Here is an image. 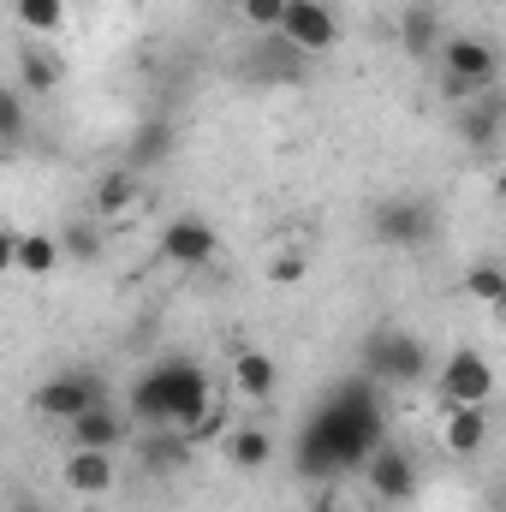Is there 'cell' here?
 <instances>
[{
	"mask_svg": "<svg viewBox=\"0 0 506 512\" xmlns=\"http://www.w3.org/2000/svg\"><path fill=\"white\" fill-rule=\"evenodd\" d=\"M381 393L387 387L370 382L364 370L322 393V405L310 411V423L292 441V465H298L304 483H334V477L364 471L376 459V447L387 441V429H381Z\"/></svg>",
	"mask_w": 506,
	"mask_h": 512,
	"instance_id": "1",
	"label": "cell"
},
{
	"mask_svg": "<svg viewBox=\"0 0 506 512\" xmlns=\"http://www.w3.org/2000/svg\"><path fill=\"white\" fill-rule=\"evenodd\" d=\"M209 405H215V382L191 358H155L131 382V417L149 429H191Z\"/></svg>",
	"mask_w": 506,
	"mask_h": 512,
	"instance_id": "2",
	"label": "cell"
},
{
	"mask_svg": "<svg viewBox=\"0 0 506 512\" xmlns=\"http://www.w3.org/2000/svg\"><path fill=\"white\" fill-rule=\"evenodd\" d=\"M364 376L381 387H423L435 370H429V346L405 328H376L364 340Z\"/></svg>",
	"mask_w": 506,
	"mask_h": 512,
	"instance_id": "3",
	"label": "cell"
},
{
	"mask_svg": "<svg viewBox=\"0 0 506 512\" xmlns=\"http://www.w3.org/2000/svg\"><path fill=\"white\" fill-rule=\"evenodd\" d=\"M435 66H441V84H447L453 96L483 102V96L495 90V78H501V48L483 42V36H453Z\"/></svg>",
	"mask_w": 506,
	"mask_h": 512,
	"instance_id": "4",
	"label": "cell"
},
{
	"mask_svg": "<svg viewBox=\"0 0 506 512\" xmlns=\"http://www.w3.org/2000/svg\"><path fill=\"white\" fill-rule=\"evenodd\" d=\"M435 399L453 411V405H489L495 399V370L477 346H453L435 370Z\"/></svg>",
	"mask_w": 506,
	"mask_h": 512,
	"instance_id": "5",
	"label": "cell"
},
{
	"mask_svg": "<svg viewBox=\"0 0 506 512\" xmlns=\"http://www.w3.org/2000/svg\"><path fill=\"white\" fill-rule=\"evenodd\" d=\"M102 399H108V387H102V376H90V370H60V376H48V382L36 387V411L54 417V423H78Z\"/></svg>",
	"mask_w": 506,
	"mask_h": 512,
	"instance_id": "6",
	"label": "cell"
},
{
	"mask_svg": "<svg viewBox=\"0 0 506 512\" xmlns=\"http://www.w3.org/2000/svg\"><path fill=\"white\" fill-rule=\"evenodd\" d=\"M370 233H376L381 245H393V251H417V245L435 239V209L417 203V197H387L370 215Z\"/></svg>",
	"mask_w": 506,
	"mask_h": 512,
	"instance_id": "7",
	"label": "cell"
},
{
	"mask_svg": "<svg viewBox=\"0 0 506 512\" xmlns=\"http://www.w3.org/2000/svg\"><path fill=\"white\" fill-rule=\"evenodd\" d=\"M280 42H292L298 54H328L340 42V18L328 0H292L286 6V24H280Z\"/></svg>",
	"mask_w": 506,
	"mask_h": 512,
	"instance_id": "8",
	"label": "cell"
},
{
	"mask_svg": "<svg viewBox=\"0 0 506 512\" xmlns=\"http://www.w3.org/2000/svg\"><path fill=\"white\" fill-rule=\"evenodd\" d=\"M161 256H167L173 268H209V262L221 256V239H215V227H209V221L179 215V221H167V227H161Z\"/></svg>",
	"mask_w": 506,
	"mask_h": 512,
	"instance_id": "9",
	"label": "cell"
},
{
	"mask_svg": "<svg viewBox=\"0 0 506 512\" xmlns=\"http://www.w3.org/2000/svg\"><path fill=\"white\" fill-rule=\"evenodd\" d=\"M364 477H370V489H376L381 501H393V507H405L417 495V459L405 447H393V441L376 447V459L364 465Z\"/></svg>",
	"mask_w": 506,
	"mask_h": 512,
	"instance_id": "10",
	"label": "cell"
},
{
	"mask_svg": "<svg viewBox=\"0 0 506 512\" xmlns=\"http://www.w3.org/2000/svg\"><path fill=\"white\" fill-rule=\"evenodd\" d=\"M131 411H120L114 399H102V405H90L78 423H66L72 429V447H102V453H114V447H126V435H131Z\"/></svg>",
	"mask_w": 506,
	"mask_h": 512,
	"instance_id": "11",
	"label": "cell"
},
{
	"mask_svg": "<svg viewBox=\"0 0 506 512\" xmlns=\"http://www.w3.org/2000/svg\"><path fill=\"white\" fill-rule=\"evenodd\" d=\"M441 447L453 459H477L489 447V405H453L441 417Z\"/></svg>",
	"mask_w": 506,
	"mask_h": 512,
	"instance_id": "12",
	"label": "cell"
},
{
	"mask_svg": "<svg viewBox=\"0 0 506 512\" xmlns=\"http://www.w3.org/2000/svg\"><path fill=\"white\" fill-rule=\"evenodd\" d=\"M399 48L411 54V60H441V12L429 6V0H411L405 12H399Z\"/></svg>",
	"mask_w": 506,
	"mask_h": 512,
	"instance_id": "13",
	"label": "cell"
},
{
	"mask_svg": "<svg viewBox=\"0 0 506 512\" xmlns=\"http://www.w3.org/2000/svg\"><path fill=\"white\" fill-rule=\"evenodd\" d=\"M60 477H66L72 495H108V489H114V453H102V447H72Z\"/></svg>",
	"mask_w": 506,
	"mask_h": 512,
	"instance_id": "14",
	"label": "cell"
},
{
	"mask_svg": "<svg viewBox=\"0 0 506 512\" xmlns=\"http://www.w3.org/2000/svg\"><path fill=\"white\" fill-rule=\"evenodd\" d=\"M221 459H227L233 471H262V465L274 459V435L256 429V423H233L227 441H221Z\"/></svg>",
	"mask_w": 506,
	"mask_h": 512,
	"instance_id": "15",
	"label": "cell"
},
{
	"mask_svg": "<svg viewBox=\"0 0 506 512\" xmlns=\"http://www.w3.org/2000/svg\"><path fill=\"white\" fill-rule=\"evenodd\" d=\"M191 453H197V447H191L185 429H155V435H143V447H137L143 471H185Z\"/></svg>",
	"mask_w": 506,
	"mask_h": 512,
	"instance_id": "16",
	"label": "cell"
},
{
	"mask_svg": "<svg viewBox=\"0 0 506 512\" xmlns=\"http://www.w3.org/2000/svg\"><path fill=\"white\" fill-rule=\"evenodd\" d=\"M233 387H239L245 399H268V393L280 387L274 358H268V352H256V346H239V352H233Z\"/></svg>",
	"mask_w": 506,
	"mask_h": 512,
	"instance_id": "17",
	"label": "cell"
},
{
	"mask_svg": "<svg viewBox=\"0 0 506 512\" xmlns=\"http://www.w3.org/2000/svg\"><path fill=\"white\" fill-rule=\"evenodd\" d=\"M60 78H66V60H60L54 48H36V42H30V48L18 54V84H24V90L42 96V90H54Z\"/></svg>",
	"mask_w": 506,
	"mask_h": 512,
	"instance_id": "18",
	"label": "cell"
},
{
	"mask_svg": "<svg viewBox=\"0 0 506 512\" xmlns=\"http://www.w3.org/2000/svg\"><path fill=\"white\" fill-rule=\"evenodd\" d=\"M465 292H471L483 310L506 316V262H471V268H465Z\"/></svg>",
	"mask_w": 506,
	"mask_h": 512,
	"instance_id": "19",
	"label": "cell"
},
{
	"mask_svg": "<svg viewBox=\"0 0 506 512\" xmlns=\"http://www.w3.org/2000/svg\"><path fill=\"white\" fill-rule=\"evenodd\" d=\"M137 197H143L137 167H126V173H108V179L96 185V215H131V209H137Z\"/></svg>",
	"mask_w": 506,
	"mask_h": 512,
	"instance_id": "20",
	"label": "cell"
},
{
	"mask_svg": "<svg viewBox=\"0 0 506 512\" xmlns=\"http://www.w3.org/2000/svg\"><path fill=\"white\" fill-rule=\"evenodd\" d=\"M60 262H66V245H60L54 233H24V239H18V262H12V268H18V274H54Z\"/></svg>",
	"mask_w": 506,
	"mask_h": 512,
	"instance_id": "21",
	"label": "cell"
},
{
	"mask_svg": "<svg viewBox=\"0 0 506 512\" xmlns=\"http://www.w3.org/2000/svg\"><path fill=\"white\" fill-rule=\"evenodd\" d=\"M167 155H173V126L167 120H143L137 137H131V167L143 173V167H161Z\"/></svg>",
	"mask_w": 506,
	"mask_h": 512,
	"instance_id": "22",
	"label": "cell"
},
{
	"mask_svg": "<svg viewBox=\"0 0 506 512\" xmlns=\"http://www.w3.org/2000/svg\"><path fill=\"white\" fill-rule=\"evenodd\" d=\"M12 18L30 30V36H54L66 24V0H12Z\"/></svg>",
	"mask_w": 506,
	"mask_h": 512,
	"instance_id": "23",
	"label": "cell"
},
{
	"mask_svg": "<svg viewBox=\"0 0 506 512\" xmlns=\"http://www.w3.org/2000/svg\"><path fill=\"white\" fill-rule=\"evenodd\" d=\"M286 6H292V0H239V18H245L251 30H262V36H280Z\"/></svg>",
	"mask_w": 506,
	"mask_h": 512,
	"instance_id": "24",
	"label": "cell"
},
{
	"mask_svg": "<svg viewBox=\"0 0 506 512\" xmlns=\"http://www.w3.org/2000/svg\"><path fill=\"white\" fill-rule=\"evenodd\" d=\"M60 245H66V256H72V262H96V256H102V227L72 221V227L60 233Z\"/></svg>",
	"mask_w": 506,
	"mask_h": 512,
	"instance_id": "25",
	"label": "cell"
},
{
	"mask_svg": "<svg viewBox=\"0 0 506 512\" xmlns=\"http://www.w3.org/2000/svg\"><path fill=\"white\" fill-rule=\"evenodd\" d=\"M0 137H6V149H18V137H24V84H12L0 96Z\"/></svg>",
	"mask_w": 506,
	"mask_h": 512,
	"instance_id": "26",
	"label": "cell"
},
{
	"mask_svg": "<svg viewBox=\"0 0 506 512\" xmlns=\"http://www.w3.org/2000/svg\"><path fill=\"white\" fill-rule=\"evenodd\" d=\"M227 429H233V423H227V405L215 399V405H209V411L185 429V435H191V447H203V441H227Z\"/></svg>",
	"mask_w": 506,
	"mask_h": 512,
	"instance_id": "27",
	"label": "cell"
},
{
	"mask_svg": "<svg viewBox=\"0 0 506 512\" xmlns=\"http://www.w3.org/2000/svg\"><path fill=\"white\" fill-rule=\"evenodd\" d=\"M459 131H465L471 143H495L501 114H495V108H483V102H471V108H465V120H459Z\"/></svg>",
	"mask_w": 506,
	"mask_h": 512,
	"instance_id": "28",
	"label": "cell"
},
{
	"mask_svg": "<svg viewBox=\"0 0 506 512\" xmlns=\"http://www.w3.org/2000/svg\"><path fill=\"white\" fill-rule=\"evenodd\" d=\"M304 268H310V262H304L298 251H280L274 262H268V280H274V286H298V280H304Z\"/></svg>",
	"mask_w": 506,
	"mask_h": 512,
	"instance_id": "29",
	"label": "cell"
},
{
	"mask_svg": "<svg viewBox=\"0 0 506 512\" xmlns=\"http://www.w3.org/2000/svg\"><path fill=\"white\" fill-rule=\"evenodd\" d=\"M18 239H24V233H0V268L18 262Z\"/></svg>",
	"mask_w": 506,
	"mask_h": 512,
	"instance_id": "30",
	"label": "cell"
}]
</instances>
